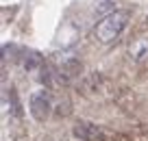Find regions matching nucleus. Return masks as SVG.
Instances as JSON below:
<instances>
[{"mask_svg": "<svg viewBox=\"0 0 148 141\" xmlns=\"http://www.w3.org/2000/svg\"><path fill=\"white\" fill-rule=\"evenodd\" d=\"M129 18H131L129 11H111V13H107L105 18L96 24V28H94L96 39L100 41V44H111V41H116L118 37L122 35V31L126 28Z\"/></svg>", "mask_w": 148, "mask_h": 141, "instance_id": "f257e3e1", "label": "nucleus"}, {"mask_svg": "<svg viewBox=\"0 0 148 141\" xmlns=\"http://www.w3.org/2000/svg\"><path fill=\"white\" fill-rule=\"evenodd\" d=\"M50 61H52V67H55L57 78H59L61 82L74 80V78L81 74V69H83V65H81L79 57L74 54V52H70V50L55 52V54L50 57Z\"/></svg>", "mask_w": 148, "mask_h": 141, "instance_id": "f03ea898", "label": "nucleus"}, {"mask_svg": "<svg viewBox=\"0 0 148 141\" xmlns=\"http://www.w3.org/2000/svg\"><path fill=\"white\" fill-rule=\"evenodd\" d=\"M28 111H31L33 119H37V122H46L48 115L52 113V100H50V93H48L46 89L33 91L31 98H28Z\"/></svg>", "mask_w": 148, "mask_h": 141, "instance_id": "7ed1b4c3", "label": "nucleus"}, {"mask_svg": "<svg viewBox=\"0 0 148 141\" xmlns=\"http://www.w3.org/2000/svg\"><path fill=\"white\" fill-rule=\"evenodd\" d=\"M74 135L79 137L81 141H107V130L102 126L96 124H87V122H79L74 126Z\"/></svg>", "mask_w": 148, "mask_h": 141, "instance_id": "20e7f679", "label": "nucleus"}, {"mask_svg": "<svg viewBox=\"0 0 148 141\" xmlns=\"http://www.w3.org/2000/svg\"><path fill=\"white\" fill-rule=\"evenodd\" d=\"M126 54H129V59L133 61V63H144V61H148V35L135 37L129 44Z\"/></svg>", "mask_w": 148, "mask_h": 141, "instance_id": "39448f33", "label": "nucleus"}, {"mask_svg": "<svg viewBox=\"0 0 148 141\" xmlns=\"http://www.w3.org/2000/svg\"><path fill=\"white\" fill-rule=\"evenodd\" d=\"M20 65H22V69L26 74H35V76H39V74L44 72V61L42 57L37 54V52H24L22 59H20Z\"/></svg>", "mask_w": 148, "mask_h": 141, "instance_id": "423d86ee", "label": "nucleus"}]
</instances>
